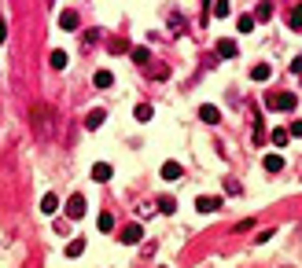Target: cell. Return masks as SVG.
Listing matches in <instances>:
<instances>
[{"label": "cell", "instance_id": "cell-1", "mask_svg": "<svg viewBox=\"0 0 302 268\" xmlns=\"http://www.w3.org/2000/svg\"><path fill=\"white\" fill-rule=\"evenodd\" d=\"M269 107H273V110H284V114H291V110L298 107V99H295V92H277V96H269Z\"/></svg>", "mask_w": 302, "mask_h": 268}, {"label": "cell", "instance_id": "cell-2", "mask_svg": "<svg viewBox=\"0 0 302 268\" xmlns=\"http://www.w3.org/2000/svg\"><path fill=\"white\" fill-rule=\"evenodd\" d=\"M85 210H89V206H85V198H81V195H70V202H67V217H70V220H81Z\"/></svg>", "mask_w": 302, "mask_h": 268}, {"label": "cell", "instance_id": "cell-3", "mask_svg": "<svg viewBox=\"0 0 302 268\" xmlns=\"http://www.w3.org/2000/svg\"><path fill=\"white\" fill-rule=\"evenodd\" d=\"M217 206H221L217 195H214V198H210V195H199V198H196V210H199V213H214Z\"/></svg>", "mask_w": 302, "mask_h": 268}, {"label": "cell", "instance_id": "cell-4", "mask_svg": "<svg viewBox=\"0 0 302 268\" xmlns=\"http://www.w3.org/2000/svg\"><path fill=\"white\" fill-rule=\"evenodd\" d=\"M111 173H115V169H111L107 162H96V165H92V180H96V184H107Z\"/></svg>", "mask_w": 302, "mask_h": 268}, {"label": "cell", "instance_id": "cell-5", "mask_svg": "<svg viewBox=\"0 0 302 268\" xmlns=\"http://www.w3.org/2000/svg\"><path fill=\"white\" fill-rule=\"evenodd\" d=\"M140 239H144V228H140V224H129V228H125V235H122V243H140Z\"/></svg>", "mask_w": 302, "mask_h": 268}, {"label": "cell", "instance_id": "cell-6", "mask_svg": "<svg viewBox=\"0 0 302 268\" xmlns=\"http://www.w3.org/2000/svg\"><path fill=\"white\" fill-rule=\"evenodd\" d=\"M59 26H63V29H70V34H74V29L81 26V22H77V11H63V15H59Z\"/></svg>", "mask_w": 302, "mask_h": 268}, {"label": "cell", "instance_id": "cell-7", "mask_svg": "<svg viewBox=\"0 0 302 268\" xmlns=\"http://www.w3.org/2000/svg\"><path fill=\"white\" fill-rule=\"evenodd\" d=\"M199 118H203L206 125H217V118H221V110H217V107H199Z\"/></svg>", "mask_w": 302, "mask_h": 268}, {"label": "cell", "instance_id": "cell-8", "mask_svg": "<svg viewBox=\"0 0 302 268\" xmlns=\"http://www.w3.org/2000/svg\"><path fill=\"white\" fill-rule=\"evenodd\" d=\"M181 177V162H166L162 165V180H177Z\"/></svg>", "mask_w": 302, "mask_h": 268}, {"label": "cell", "instance_id": "cell-9", "mask_svg": "<svg viewBox=\"0 0 302 268\" xmlns=\"http://www.w3.org/2000/svg\"><path fill=\"white\" fill-rule=\"evenodd\" d=\"M269 173H280L284 169V158H280V154H265V162H262Z\"/></svg>", "mask_w": 302, "mask_h": 268}, {"label": "cell", "instance_id": "cell-10", "mask_svg": "<svg viewBox=\"0 0 302 268\" xmlns=\"http://www.w3.org/2000/svg\"><path fill=\"white\" fill-rule=\"evenodd\" d=\"M103 118H107L103 110H92V114L85 118V129H100V125H103Z\"/></svg>", "mask_w": 302, "mask_h": 268}, {"label": "cell", "instance_id": "cell-11", "mask_svg": "<svg viewBox=\"0 0 302 268\" xmlns=\"http://www.w3.org/2000/svg\"><path fill=\"white\" fill-rule=\"evenodd\" d=\"M217 55H221V59H232V55H236V44H232V41H217Z\"/></svg>", "mask_w": 302, "mask_h": 268}, {"label": "cell", "instance_id": "cell-12", "mask_svg": "<svg viewBox=\"0 0 302 268\" xmlns=\"http://www.w3.org/2000/svg\"><path fill=\"white\" fill-rule=\"evenodd\" d=\"M269 136H273V144H277V147H288V140H291V132H288V129H273Z\"/></svg>", "mask_w": 302, "mask_h": 268}, {"label": "cell", "instance_id": "cell-13", "mask_svg": "<svg viewBox=\"0 0 302 268\" xmlns=\"http://www.w3.org/2000/svg\"><path fill=\"white\" fill-rule=\"evenodd\" d=\"M56 210H59V198L56 195H44L41 198V213H56Z\"/></svg>", "mask_w": 302, "mask_h": 268}, {"label": "cell", "instance_id": "cell-14", "mask_svg": "<svg viewBox=\"0 0 302 268\" xmlns=\"http://www.w3.org/2000/svg\"><path fill=\"white\" fill-rule=\"evenodd\" d=\"M85 254V239H70V246H67V257H81Z\"/></svg>", "mask_w": 302, "mask_h": 268}, {"label": "cell", "instance_id": "cell-15", "mask_svg": "<svg viewBox=\"0 0 302 268\" xmlns=\"http://www.w3.org/2000/svg\"><path fill=\"white\" fill-rule=\"evenodd\" d=\"M269 74H273V70H269L265 62H258V66L251 70V77H254V81H269Z\"/></svg>", "mask_w": 302, "mask_h": 268}, {"label": "cell", "instance_id": "cell-16", "mask_svg": "<svg viewBox=\"0 0 302 268\" xmlns=\"http://www.w3.org/2000/svg\"><path fill=\"white\" fill-rule=\"evenodd\" d=\"M236 29H240V34H251V29H254V19H251V15H240V19H236Z\"/></svg>", "mask_w": 302, "mask_h": 268}, {"label": "cell", "instance_id": "cell-17", "mask_svg": "<svg viewBox=\"0 0 302 268\" xmlns=\"http://www.w3.org/2000/svg\"><path fill=\"white\" fill-rule=\"evenodd\" d=\"M48 62H52V70H63V66H67V52H52Z\"/></svg>", "mask_w": 302, "mask_h": 268}, {"label": "cell", "instance_id": "cell-18", "mask_svg": "<svg viewBox=\"0 0 302 268\" xmlns=\"http://www.w3.org/2000/svg\"><path fill=\"white\" fill-rule=\"evenodd\" d=\"M133 62H140V66H148V62H151V52H148V48H133Z\"/></svg>", "mask_w": 302, "mask_h": 268}, {"label": "cell", "instance_id": "cell-19", "mask_svg": "<svg viewBox=\"0 0 302 268\" xmlns=\"http://www.w3.org/2000/svg\"><path fill=\"white\" fill-rule=\"evenodd\" d=\"M133 118H136V121H151V107H148V103H140V107L133 110Z\"/></svg>", "mask_w": 302, "mask_h": 268}, {"label": "cell", "instance_id": "cell-20", "mask_svg": "<svg viewBox=\"0 0 302 268\" xmlns=\"http://www.w3.org/2000/svg\"><path fill=\"white\" fill-rule=\"evenodd\" d=\"M111 81H115V74H111V70H100V74H96V85H100V88H111Z\"/></svg>", "mask_w": 302, "mask_h": 268}, {"label": "cell", "instance_id": "cell-21", "mask_svg": "<svg viewBox=\"0 0 302 268\" xmlns=\"http://www.w3.org/2000/svg\"><path fill=\"white\" fill-rule=\"evenodd\" d=\"M158 210H162V213H173V210H177V202H173L170 195H162V198H158Z\"/></svg>", "mask_w": 302, "mask_h": 268}, {"label": "cell", "instance_id": "cell-22", "mask_svg": "<svg viewBox=\"0 0 302 268\" xmlns=\"http://www.w3.org/2000/svg\"><path fill=\"white\" fill-rule=\"evenodd\" d=\"M291 29H302V4L291 8Z\"/></svg>", "mask_w": 302, "mask_h": 268}, {"label": "cell", "instance_id": "cell-23", "mask_svg": "<svg viewBox=\"0 0 302 268\" xmlns=\"http://www.w3.org/2000/svg\"><path fill=\"white\" fill-rule=\"evenodd\" d=\"M111 228H115V217H111V213H100V231H111Z\"/></svg>", "mask_w": 302, "mask_h": 268}, {"label": "cell", "instance_id": "cell-24", "mask_svg": "<svg viewBox=\"0 0 302 268\" xmlns=\"http://www.w3.org/2000/svg\"><path fill=\"white\" fill-rule=\"evenodd\" d=\"M254 15H258V19H269V15H273V4H258V11H254Z\"/></svg>", "mask_w": 302, "mask_h": 268}, {"label": "cell", "instance_id": "cell-25", "mask_svg": "<svg viewBox=\"0 0 302 268\" xmlns=\"http://www.w3.org/2000/svg\"><path fill=\"white\" fill-rule=\"evenodd\" d=\"M214 15H217V19H225V15H229V4H225V0H221V4H214Z\"/></svg>", "mask_w": 302, "mask_h": 268}, {"label": "cell", "instance_id": "cell-26", "mask_svg": "<svg viewBox=\"0 0 302 268\" xmlns=\"http://www.w3.org/2000/svg\"><path fill=\"white\" fill-rule=\"evenodd\" d=\"M291 74H302V59H291Z\"/></svg>", "mask_w": 302, "mask_h": 268}, {"label": "cell", "instance_id": "cell-27", "mask_svg": "<svg viewBox=\"0 0 302 268\" xmlns=\"http://www.w3.org/2000/svg\"><path fill=\"white\" fill-rule=\"evenodd\" d=\"M288 132H291V136H302V121H295V125H291Z\"/></svg>", "mask_w": 302, "mask_h": 268}, {"label": "cell", "instance_id": "cell-28", "mask_svg": "<svg viewBox=\"0 0 302 268\" xmlns=\"http://www.w3.org/2000/svg\"><path fill=\"white\" fill-rule=\"evenodd\" d=\"M8 41V26H4V19H0V44Z\"/></svg>", "mask_w": 302, "mask_h": 268}, {"label": "cell", "instance_id": "cell-29", "mask_svg": "<svg viewBox=\"0 0 302 268\" xmlns=\"http://www.w3.org/2000/svg\"><path fill=\"white\" fill-rule=\"evenodd\" d=\"M162 268H166V264H162Z\"/></svg>", "mask_w": 302, "mask_h": 268}]
</instances>
